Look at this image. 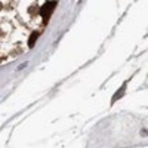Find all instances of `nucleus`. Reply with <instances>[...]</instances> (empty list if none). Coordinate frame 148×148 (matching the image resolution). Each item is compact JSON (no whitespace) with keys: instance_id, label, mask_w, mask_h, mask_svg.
Instances as JSON below:
<instances>
[{"instance_id":"3","label":"nucleus","mask_w":148,"mask_h":148,"mask_svg":"<svg viewBox=\"0 0 148 148\" xmlns=\"http://www.w3.org/2000/svg\"><path fill=\"white\" fill-rule=\"evenodd\" d=\"M37 37H39V33H33V36H31V40H28V46L30 47H33L34 46V43H36V40H37Z\"/></svg>"},{"instance_id":"1","label":"nucleus","mask_w":148,"mask_h":148,"mask_svg":"<svg viewBox=\"0 0 148 148\" xmlns=\"http://www.w3.org/2000/svg\"><path fill=\"white\" fill-rule=\"evenodd\" d=\"M55 2H47L45 6H42V9H40V15L45 18V21H47V18L51 16V14L53 12V8H55Z\"/></svg>"},{"instance_id":"2","label":"nucleus","mask_w":148,"mask_h":148,"mask_svg":"<svg viewBox=\"0 0 148 148\" xmlns=\"http://www.w3.org/2000/svg\"><path fill=\"white\" fill-rule=\"evenodd\" d=\"M125 90H126V84H123V86H121V88H120V90H119V92L116 93V96L113 98V102H114V101H117V99H119V98H121V93H123V92H125Z\"/></svg>"}]
</instances>
